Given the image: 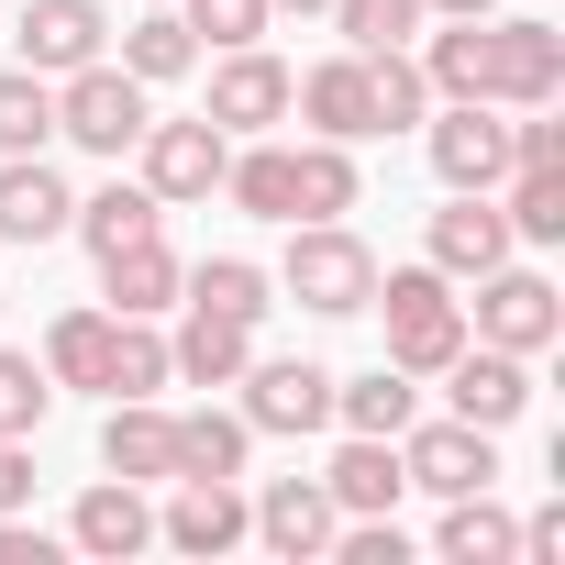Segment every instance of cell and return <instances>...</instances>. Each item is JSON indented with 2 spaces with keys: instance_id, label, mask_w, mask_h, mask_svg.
Listing matches in <instances>:
<instances>
[{
  "instance_id": "cell-1",
  "label": "cell",
  "mask_w": 565,
  "mask_h": 565,
  "mask_svg": "<svg viewBox=\"0 0 565 565\" xmlns=\"http://www.w3.org/2000/svg\"><path fill=\"white\" fill-rule=\"evenodd\" d=\"M477 100H499V111H554V100H565V23H543V12H488V23H477Z\"/></svg>"
},
{
  "instance_id": "cell-2",
  "label": "cell",
  "mask_w": 565,
  "mask_h": 565,
  "mask_svg": "<svg viewBox=\"0 0 565 565\" xmlns=\"http://www.w3.org/2000/svg\"><path fill=\"white\" fill-rule=\"evenodd\" d=\"M366 311H388V366L399 377H444V355L466 344V300H455L444 266H388Z\"/></svg>"
},
{
  "instance_id": "cell-3",
  "label": "cell",
  "mask_w": 565,
  "mask_h": 565,
  "mask_svg": "<svg viewBox=\"0 0 565 565\" xmlns=\"http://www.w3.org/2000/svg\"><path fill=\"white\" fill-rule=\"evenodd\" d=\"M277 289H289L300 311H322V322H355V311L377 300V255H366V233H344V222H289Z\"/></svg>"
},
{
  "instance_id": "cell-4",
  "label": "cell",
  "mask_w": 565,
  "mask_h": 565,
  "mask_svg": "<svg viewBox=\"0 0 565 565\" xmlns=\"http://www.w3.org/2000/svg\"><path fill=\"white\" fill-rule=\"evenodd\" d=\"M156 122V100H145V78L134 67H111V56H89V67H67L56 78V134L67 145H89V156H134V134Z\"/></svg>"
},
{
  "instance_id": "cell-5",
  "label": "cell",
  "mask_w": 565,
  "mask_h": 565,
  "mask_svg": "<svg viewBox=\"0 0 565 565\" xmlns=\"http://www.w3.org/2000/svg\"><path fill=\"white\" fill-rule=\"evenodd\" d=\"M466 333L477 344H499V355H543L554 333H565V289H554V277L543 266H488L477 277V300H466Z\"/></svg>"
},
{
  "instance_id": "cell-6",
  "label": "cell",
  "mask_w": 565,
  "mask_h": 565,
  "mask_svg": "<svg viewBox=\"0 0 565 565\" xmlns=\"http://www.w3.org/2000/svg\"><path fill=\"white\" fill-rule=\"evenodd\" d=\"M134 156H145V189H156L167 211H189V200H211V189H222L233 134H222L211 111H189V122H145V134H134Z\"/></svg>"
},
{
  "instance_id": "cell-7",
  "label": "cell",
  "mask_w": 565,
  "mask_h": 565,
  "mask_svg": "<svg viewBox=\"0 0 565 565\" xmlns=\"http://www.w3.org/2000/svg\"><path fill=\"white\" fill-rule=\"evenodd\" d=\"M399 477L411 488H433V499H477V488H499V433H477V422H411L399 433Z\"/></svg>"
},
{
  "instance_id": "cell-8",
  "label": "cell",
  "mask_w": 565,
  "mask_h": 565,
  "mask_svg": "<svg viewBox=\"0 0 565 565\" xmlns=\"http://www.w3.org/2000/svg\"><path fill=\"white\" fill-rule=\"evenodd\" d=\"M444 411L455 422H477V433H510L521 411H532V355H499V344H455L444 355Z\"/></svg>"
},
{
  "instance_id": "cell-9",
  "label": "cell",
  "mask_w": 565,
  "mask_h": 565,
  "mask_svg": "<svg viewBox=\"0 0 565 565\" xmlns=\"http://www.w3.org/2000/svg\"><path fill=\"white\" fill-rule=\"evenodd\" d=\"M244 422L255 433H322L333 422V366H311V355H244Z\"/></svg>"
},
{
  "instance_id": "cell-10",
  "label": "cell",
  "mask_w": 565,
  "mask_h": 565,
  "mask_svg": "<svg viewBox=\"0 0 565 565\" xmlns=\"http://www.w3.org/2000/svg\"><path fill=\"white\" fill-rule=\"evenodd\" d=\"M433 178L444 189H499L510 178V111L499 100H444V122H422Z\"/></svg>"
},
{
  "instance_id": "cell-11",
  "label": "cell",
  "mask_w": 565,
  "mask_h": 565,
  "mask_svg": "<svg viewBox=\"0 0 565 565\" xmlns=\"http://www.w3.org/2000/svg\"><path fill=\"white\" fill-rule=\"evenodd\" d=\"M12 45H23V67H34V78H67V67L111 56V12H100V0H23Z\"/></svg>"
},
{
  "instance_id": "cell-12",
  "label": "cell",
  "mask_w": 565,
  "mask_h": 565,
  "mask_svg": "<svg viewBox=\"0 0 565 565\" xmlns=\"http://www.w3.org/2000/svg\"><path fill=\"white\" fill-rule=\"evenodd\" d=\"M211 122L244 145V134H277L289 122V67H277L266 45H222V67H211Z\"/></svg>"
},
{
  "instance_id": "cell-13",
  "label": "cell",
  "mask_w": 565,
  "mask_h": 565,
  "mask_svg": "<svg viewBox=\"0 0 565 565\" xmlns=\"http://www.w3.org/2000/svg\"><path fill=\"white\" fill-rule=\"evenodd\" d=\"M244 510H255L244 532H255L266 554H289V565H300V554H333V521H344L322 477H266V499H244Z\"/></svg>"
},
{
  "instance_id": "cell-14",
  "label": "cell",
  "mask_w": 565,
  "mask_h": 565,
  "mask_svg": "<svg viewBox=\"0 0 565 565\" xmlns=\"http://www.w3.org/2000/svg\"><path fill=\"white\" fill-rule=\"evenodd\" d=\"M289 111H300L322 145H366V134H377V100H366V56L344 45V56H322L311 78H289Z\"/></svg>"
},
{
  "instance_id": "cell-15",
  "label": "cell",
  "mask_w": 565,
  "mask_h": 565,
  "mask_svg": "<svg viewBox=\"0 0 565 565\" xmlns=\"http://www.w3.org/2000/svg\"><path fill=\"white\" fill-rule=\"evenodd\" d=\"M499 255H510V222H499L488 189H455L433 211V233H422V266H444V277H488Z\"/></svg>"
},
{
  "instance_id": "cell-16",
  "label": "cell",
  "mask_w": 565,
  "mask_h": 565,
  "mask_svg": "<svg viewBox=\"0 0 565 565\" xmlns=\"http://www.w3.org/2000/svg\"><path fill=\"white\" fill-rule=\"evenodd\" d=\"M100 466L134 477V488L178 477V411H156V399H111V422H100Z\"/></svg>"
},
{
  "instance_id": "cell-17",
  "label": "cell",
  "mask_w": 565,
  "mask_h": 565,
  "mask_svg": "<svg viewBox=\"0 0 565 565\" xmlns=\"http://www.w3.org/2000/svg\"><path fill=\"white\" fill-rule=\"evenodd\" d=\"M244 521H255V510H244V488H233V477H178V499H167V521H156V532H167L178 554H233V543H244Z\"/></svg>"
},
{
  "instance_id": "cell-18",
  "label": "cell",
  "mask_w": 565,
  "mask_h": 565,
  "mask_svg": "<svg viewBox=\"0 0 565 565\" xmlns=\"http://www.w3.org/2000/svg\"><path fill=\"white\" fill-rule=\"evenodd\" d=\"M100 289H111V311H122V322H167V311H178V289H189V266L167 255V233H145V244L100 255Z\"/></svg>"
},
{
  "instance_id": "cell-19",
  "label": "cell",
  "mask_w": 565,
  "mask_h": 565,
  "mask_svg": "<svg viewBox=\"0 0 565 565\" xmlns=\"http://www.w3.org/2000/svg\"><path fill=\"white\" fill-rule=\"evenodd\" d=\"M67 178L45 156H0V244H56L67 233Z\"/></svg>"
},
{
  "instance_id": "cell-20",
  "label": "cell",
  "mask_w": 565,
  "mask_h": 565,
  "mask_svg": "<svg viewBox=\"0 0 565 565\" xmlns=\"http://www.w3.org/2000/svg\"><path fill=\"white\" fill-rule=\"evenodd\" d=\"M322 488H333V510L344 521H366V510H399V433H344V455L322 466Z\"/></svg>"
},
{
  "instance_id": "cell-21",
  "label": "cell",
  "mask_w": 565,
  "mask_h": 565,
  "mask_svg": "<svg viewBox=\"0 0 565 565\" xmlns=\"http://www.w3.org/2000/svg\"><path fill=\"white\" fill-rule=\"evenodd\" d=\"M67 543H78V554H111V565H122V554H145V543H156L145 488H134V477H100V488L67 510Z\"/></svg>"
},
{
  "instance_id": "cell-22",
  "label": "cell",
  "mask_w": 565,
  "mask_h": 565,
  "mask_svg": "<svg viewBox=\"0 0 565 565\" xmlns=\"http://www.w3.org/2000/svg\"><path fill=\"white\" fill-rule=\"evenodd\" d=\"M366 200V178H355V145H289V222H344Z\"/></svg>"
},
{
  "instance_id": "cell-23",
  "label": "cell",
  "mask_w": 565,
  "mask_h": 565,
  "mask_svg": "<svg viewBox=\"0 0 565 565\" xmlns=\"http://www.w3.org/2000/svg\"><path fill=\"white\" fill-rule=\"evenodd\" d=\"M244 355H255V333H244V322H211V311H189V300H178V333H167L178 388H233V377H244Z\"/></svg>"
},
{
  "instance_id": "cell-24",
  "label": "cell",
  "mask_w": 565,
  "mask_h": 565,
  "mask_svg": "<svg viewBox=\"0 0 565 565\" xmlns=\"http://www.w3.org/2000/svg\"><path fill=\"white\" fill-rule=\"evenodd\" d=\"M178 300H189V311H211V322H244V333H255V322L277 311V277H266L255 255H200Z\"/></svg>"
},
{
  "instance_id": "cell-25",
  "label": "cell",
  "mask_w": 565,
  "mask_h": 565,
  "mask_svg": "<svg viewBox=\"0 0 565 565\" xmlns=\"http://www.w3.org/2000/svg\"><path fill=\"white\" fill-rule=\"evenodd\" d=\"M156 222H167V200H156L145 178H111V189H89V200L67 211V233H78L89 255H122V244H145Z\"/></svg>"
},
{
  "instance_id": "cell-26",
  "label": "cell",
  "mask_w": 565,
  "mask_h": 565,
  "mask_svg": "<svg viewBox=\"0 0 565 565\" xmlns=\"http://www.w3.org/2000/svg\"><path fill=\"white\" fill-rule=\"evenodd\" d=\"M111 67H134L145 89H167V78H189V67H200V34L178 23V0H145V12L122 23V56H111Z\"/></svg>"
},
{
  "instance_id": "cell-27",
  "label": "cell",
  "mask_w": 565,
  "mask_h": 565,
  "mask_svg": "<svg viewBox=\"0 0 565 565\" xmlns=\"http://www.w3.org/2000/svg\"><path fill=\"white\" fill-rule=\"evenodd\" d=\"M333 422H344V433H411V422H422V388L377 355L366 377H333Z\"/></svg>"
},
{
  "instance_id": "cell-28",
  "label": "cell",
  "mask_w": 565,
  "mask_h": 565,
  "mask_svg": "<svg viewBox=\"0 0 565 565\" xmlns=\"http://www.w3.org/2000/svg\"><path fill=\"white\" fill-rule=\"evenodd\" d=\"M488 200H499L510 244H565V167H510Z\"/></svg>"
},
{
  "instance_id": "cell-29",
  "label": "cell",
  "mask_w": 565,
  "mask_h": 565,
  "mask_svg": "<svg viewBox=\"0 0 565 565\" xmlns=\"http://www.w3.org/2000/svg\"><path fill=\"white\" fill-rule=\"evenodd\" d=\"M111 311H56V333H45V377L56 388H111Z\"/></svg>"
},
{
  "instance_id": "cell-30",
  "label": "cell",
  "mask_w": 565,
  "mask_h": 565,
  "mask_svg": "<svg viewBox=\"0 0 565 565\" xmlns=\"http://www.w3.org/2000/svg\"><path fill=\"white\" fill-rule=\"evenodd\" d=\"M433 554H444V565H510V554H521V521H510V510H488V488H477V499H444Z\"/></svg>"
},
{
  "instance_id": "cell-31",
  "label": "cell",
  "mask_w": 565,
  "mask_h": 565,
  "mask_svg": "<svg viewBox=\"0 0 565 565\" xmlns=\"http://www.w3.org/2000/svg\"><path fill=\"white\" fill-rule=\"evenodd\" d=\"M222 200H233V211H255V222H289V145L244 134V145L222 156Z\"/></svg>"
},
{
  "instance_id": "cell-32",
  "label": "cell",
  "mask_w": 565,
  "mask_h": 565,
  "mask_svg": "<svg viewBox=\"0 0 565 565\" xmlns=\"http://www.w3.org/2000/svg\"><path fill=\"white\" fill-rule=\"evenodd\" d=\"M366 100H377V134L433 122V78H422V56H411V45H377V56H366Z\"/></svg>"
},
{
  "instance_id": "cell-33",
  "label": "cell",
  "mask_w": 565,
  "mask_h": 565,
  "mask_svg": "<svg viewBox=\"0 0 565 565\" xmlns=\"http://www.w3.org/2000/svg\"><path fill=\"white\" fill-rule=\"evenodd\" d=\"M244 455H255L244 411H189L178 422V477H244Z\"/></svg>"
},
{
  "instance_id": "cell-34",
  "label": "cell",
  "mask_w": 565,
  "mask_h": 565,
  "mask_svg": "<svg viewBox=\"0 0 565 565\" xmlns=\"http://www.w3.org/2000/svg\"><path fill=\"white\" fill-rule=\"evenodd\" d=\"M56 145V89L34 67H0V156H45Z\"/></svg>"
},
{
  "instance_id": "cell-35",
  "label": "cell",
  "mask_w": 565,
  "mask_h": 565,
  "mask_svg": "<svg viewBox=\"0 0 565 565\" xmlns=\"http://www.w3.org/2000/svg\"><path fill=\"white\" fill-rule=\"evenodd\" d=\"M111 322H122V311H111ZM156 388H178L167 333H156V322H122V333H111V388H100V399H156Z\"/></svg>"
},
{
  "instance_id": "cell-36",
  "label": "cell",
  "mask_w": 565,
  "mask_h": 565,
  "mask_svg": "<svg viewBox=\"0 0 565 565\" xmlns=\"http://www.w3.org/2000/svg\"><path fill=\"white\" fill-rule=\"evenodd\" d=\"M45 411H56V377H45L34 355L0 344V444H34V433H45Z\"/></svg>"
},
{
  "instance_id": "cell-37",
  "label": "cell",
  "mask_w": 565,
  "mask_h": 565,
  "mask_svg": "<svg viewBox=\"0 0 565 565\" xmlns=\"http://www.w3.org/2000/svg\"><path fill=\"white\" fill-rule=\"evenodd\" d=\"M333 12V34L355 45V56H377V45H411L422 34V0H322Z\"/></svg>"
},
{
  "instance_id": "cell-38",
  "label": "cell",
  "mask_w": 565,
  "mask_h": 565,
  "mask_svg": "<svg viewBox=\"0 0 565 565\" xmlns=\"http://www.w3.org/2000/svg\"><path fill=\"white\" fill-rule=\"evenodd\" d=\"M178 23L222 56V45H266V23H277V12H266V0H178Z\"/></svg>"
},
{
  "instance_id": "cell-39",
  "label": "cell",
  "mask_w": 565,
  "mask_h": 565,
  "mask_svg": "<svg viewBox=\"0 0 565 565\" xmlns=\"http://www.w3.org/2000/svg\"><path fill=\"white\" fill-rule=\"evenodd\" d=\"M510 167H565V122H543V111H510Z\"/></svg>"
},
{
  "instance_id": "cell-40",
  "label": "cell",
  "mask_w": 565,
  "mask_h": 565,
  "mask_svg": "<svg viewBox=\"0 0 565 565\" xmlns=\"http://www.w3.org/2000/svg\"><path fill=\"white\" fill-rule=\"evenodd\" d=\"M521 554H532V565H554V554H565V499H543V510L521 521Z\"/></svg>"
},
{
  "instance_id": "cell-41",
  "label": "cell",
  "mask_w": 565,
  "mask_h": 565,
  "mask_svg": "<svg viewBox=\"0 0 565 565\" xmlns=\"http://www.w3.org/2000/svg\"><path fill=\"white\" fill-rule=\"evenodd\" d=\"M0 510H34V455L0 444Z\"/></svg>"
},
{
  "instance_id": "cell-42",
  "label": "cell",
  "mask_w": 565,
  "mask_h": 565,
  "mask_svg": "<svg viewBox=\"0 0 565 565\" xmlns=\"http://www.w3.org/2000/svg\"><path fill=\"white\" fill-rule=\"evenodd\" d=\"M422 12H444V23H477V12H499V0H422Z\"/></svg>"
},
{
  "instance_id": "cell-43",
  "label": "cell",
  "mask_w": 565,
  "mask_h": 565,
  "mask_svg": "<svg viewBox=\"0 0 565 565\" xmlns=\"http://www.w3.org/2000/svg\"><path fill=\"white\" fill-rule=\"evenodd\" d=\"M266 12H322V0H266Z\"/></svg>"
}]
</instances>
